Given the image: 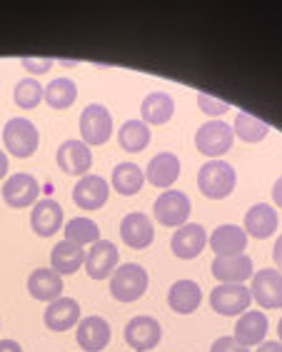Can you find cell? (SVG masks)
Instances as JSON below:
<instances>
[{"mask_svg": "<svg viewBox=\"0 0 282 352\" xmlns=\"http://www.w3.org/2000/svg\"><path fill=\"white\" fill-rule=\"evenodd\" d=\"M148 270L138 263H125L110 275V295L118 302H135L148 290Z\"/></svg>", "mask_w": 282, "mask_h": 352, "instance_id": "1", "label": "cell"}, {"mask_svg": "<svg viewBox=\"0 0 282 352\" xmlns=\"http://www.w3.org/2000/svg\"><path fill=\"white\" fill-rule=\"evenodd\" d=\"M237 185L235 168L225 160H208L197 173V188L210 200H222L228 197Z\"/></svg>", "mask_w": 282, "mask_h": 352, "instance_id": "2", "label": "cell"}, {"mask_svg": "<svg viewBox=\"0 0 282 352\" xmlns=\"http://www.w3.org/2000/svg\"><path fill=\"white\" fill-rule=\"evenodd\" d=\"M3 145L10 155L25 160V157L35 155V150L41 145V130L28 118H10L3 128Z\"/></svg>", "mask_w": 282, "mask_h": 352, "instance_id": "3", "label": "cell"}, {"mask_svg": "<svg viewBox=\"0 0 282 352\" xmlns=\"http://www.w3.org/2000/svg\"><path fill=\"white\" fill-rule=\"evenodd\" d=\"M235 142V133L232 125L222 120H210L205 125H200L195 133V148L200 150L202 155L220 160V155H225Z\"/></svg>", "mask_w": 282, "mask_h": 352, "instance_id": "4", "label": "cell"}, {"mask_svg": "<svg viewBox=\"0 0 282 352\" xmlns=\"http://www.w3.org/2000/svg\"><path fill=\"white\" fill-rule=\"evenodd\" d=\"M113 135V116L100 102L87 105L80 113V138L87 148L93 145H105Z\"/></svg>", "mask_w": 282, "mask_h": 352, "instance_id": "5", "label": "cell"}, {"mask_svg": "<svg viewBox=\"0 0 282 352\" xmlns=\"http://www.w3.org/2000/svg\"><path fill=\"white\" fill-rule=\"evenodd\" d=\"M190 212H193L190 197L180 190H165L153 205V215L162 228H180L188 223Z\"/></svg>", "mask_w": 282, "mask_h": 352, "instance_id": "6", "label": "cell"}, {"mask_svg": "<svg viewBox=\"0 0 282 352\" xmlns=\"http://www.w3.org/2000/svg\"><path fill=\"white\" fill-rule=\"evenodd\" d=\"M250 302H252V295L245 285H217L215 290L210 292L213 310L225 318H240L242 312L250 310Z\"/></svg>", "mask_w": 282, "mask_h": 352, "instance_id": "7", "label": "cell"}, {"mask_svg": "<svg viewBox=\"0 0 282 352\" xmlns=\"http://www.w3.org/2000/svg\"><path fill=\"white\" fill-rule=\"evenodd\" d=\"M250 295L262 310H280L282 307V272L280 270H265L252 275Z\"/></svg>", "mask_w": 282, "mask_h": 352, "instance_id": "8", "label": "cell"}, {"mask_svg": "<svg viewBox=\"0 0 282 352\" xmlns=\"http://www.w3.org/2000/svg\"><path fill=\"white\" fill-rule=\"evenodd\" d=\"M38 195H41V183L30 173H13L3 183V200H6V205L15 208V210L35 205L38 203Z\"/></svg>", "mask_w": 282, "mask_h": 352, "instance_id": "9", "label": "cell"}, {"mask_svg": "<svg viewBox=\"0 0 282 352\" xmlns=\"http://www.w3.org/2000/svg\"><path fill=\"white\" fill-rule=\"evenodd\" d=\"M162 340V327L160 322L150 315H138L125 325V342L133 347L135 352H150L160 345Z\"/></svg>", "mask_w": 282, "mask_h": 352, "instance_id": "10", "label": "cell"}, {"mask_svg": "<svg viewBox=\"0 0 282 352\" xmlns=\"http://www.w3.org/2000/svg\"><path fill=\"white\" fill-rule=\"evenodd\" d=\"M110 197V185L105 177L87 173L83 175L73 188V203L80 210H100L102 205L108 203Z\"/></svg>", "mask_w": 282, "mask_h": 352, "instance_id": "11", "label": "cell"}, {"mask_svg": "<svg viewBox=\"0 0 282 352\" xmlns=\"http://www.w3.org/2000/svg\"><path fill=\"white\" fill-rule=\"evenodd\" d=\"M118 260H120V252L115 243L100 237L95 245H90V250H85V272L93 280H108L118 267Z\"/></svg>", "mask_w": 282, "mask_h": 352, "instance_id": "12", "label": "cell"}, {"mask_svg": "<svg viewBox=\"0 0 282 352\" xmlns=\"http://www.w3.org/2000/svg\"><path fill=\"white\" fill-rule=\"evenodd\" d=\"M110 325L100 315H87L75 325V342L85 352H100L110 342Z\"/></svg>", "mask_w": 282, "mask_h": 352, "instance_id": "13", "label": "cell"}, {"mask_svg": "<svg viewBox=\"0 0 282 352\" xmlns=\"http://www.w3.org/2000/svg\"><path fill=\"white\" fill-rule=\"evenodd\" d=\"M205 245H208V232L197 223L180 225V228L173 232V240H170V248H173L175 258H180V260L197 258V255L205 250Z\"/></svg>", "mask_w": 282, "mask_h": 352, "instance_id": "14", "label": "cell"}, {"mask_svg": "<svg viewBox=\"0 0 282 352\" xmlns=\"http://www.w3.org/2000/svg\"><path fill=\"white\" fill-rule=\"evenodd\" d=\"M55 160H58L63 173L83 177L87 175V170L93 168V150L87 148L83 140H65L55 153Z\"/></svg>", "mask_w": 282, "mask_h": 352, "instance_id": "15", "label": "cell"}, {"mask_svg": "<svg viewBox=\"0 0 282 352\" xmlns=\"http://www.w3.org/2000/svg\"><path fill=\"white\" fill-rule=\"evenodd\" d=\"M120 237L133 250H145L155 240L153 220L145 212H128L120 223Z\"/></svg>", "mask_w": 282, "mask_h": 352, "instance_id": "16", "label": "cell"}, {"mask_svg": "<svg viewBox=\"0 0 282 352\" xmlns=\"http://www.w3.org/2000/svg\"><path fill=\"white\" fill-rule=\"evenodd\" d=\"M208 245L215 252V258H235L248 248V232L240 225H220L208 237Z\"/></svg>", "mask_w": 282, "mask_h": 352, "instance_id": "17", "label": "cell"}, {"mask_svg": "<svg viewBox=\"0 0 282 352\" xmlns=\"http://www.w3.org/2000/svg\"><path fill=\"white\" fill-rule=\"evenodd\" d=\"M63 208L61 203H55L53 197H43L33 205V212H30V228H33L35 235L41 237H53L55 232L63 228Z\"/></svg>", "mask_w": 282, "mask_h": 352, "instance_id": "18", "label": "cell"}, {"mask_svg": "<svg viewBox=\"0 0 282 352\" xmlns=\"http://www.w3.org/2000/svg\"><path fill=\"white\" fill-rule=\"evenodd\" d=\"M210 270H213L220 285H242L245 280H252V275H255L252 260L245 252L235 255V258H215Z\"/></svg>", "mask_w": 282, "mask_h": 352, "instance_id": "19", "label": "cell"}, {"mask_svg": "<svg viewBox=\"0 0 282 352\" xmlns=\"http://www.w3.org/2000/svg\"><path fill=\"white\" fill-rule=\"evenodd\" d=\"M268 315L262 310H248L242 312L240 318H237V325H235V335L232 338L240 342L242 347H257L265 342V335H268Z\"/></svg>", "mask_w": 282, "mask_h": 352, "instance_id": "20", "label": "cell"}, {"mask_svg": "<svg viewBox=\"0 0 282 352\" xmlns=\"http://www.w3.org/2000/svg\"><path fill=\"white\" fill-rule=\"evenodd\" d=\"M180 177V157L175 153H158L145 168V180L160 190H170Z\"/></svg>", "mask_w": 282, "mask_h": 352, "instance_id": "21", "label": "cell"}, {"mask_svg": "<svg viewBox=\"0 0 282 352\" xmlns=\"http://www.w3.org/2000/svg\"><path fill=\"white\" fill-rule=\"evenodd\" d=\"M28 292L33 300H41V302L50 305L53 300L63 298V278L53 267H38L28 278Z\"/></svg>", "mask_w": 282, "mask_h": 352, "instance_id": "22", "label": "cell"}, {"mask_svg": "<svg viewBox=\"0 0 282 352\" xmlns=\"http://www.w3.org/2000/svg\"><path fill=\"white\" fill-rule=\"evenodd\" d=\"M43 320H45L47 330L65 332L80 322V305H78V300H73V298H58L45 307Z\"/></svg>", "mask_w": 282, "mask_h": 352, "instance_id": "23", "label": "cell"}, {"mask_svg": "<svg viewBox=\"0 0 282 352\" xmlns=\"http://www.w3.org/2000/svg\"><path fill=\"white\" fill-rule=\"evenodd\" d=\"M277 210L268 203H257L252 205L248 212H245V228L242 230L248 235L257 237V240H268V237L275 235L277 230Z\"/></svg>", "mask_w": 282, "mask_h": 352, "instance_id": "24", "label": "cell"}, {"mask_svg": "<svg viewBox=\"0 0 282 352\" xmlns=\"http://www.w3.org/2000/svg\"><path fill=\"white\" fill-rule=\"evenodd\" d=\"M202 302V290L195 280H177L168 292V305L177 315H193Z\"/></svg>", "mask_w": 282, "mask_h": 352, "instance_id": "25", "label": "cell"}, {"mask_svg": "<svg viewBox=\"0 0 282 352\" xmlns=\"http://www.w3.org/2000/svg\"><path fill=\"white\" fill-rule=\"evenodd\" d=\"M85 265V248L75 243H67V240H61L50 250V267H53L58 275H73Z\"/></svg>", "mask_w": 282, "mask_h": 352, "instance_id": "26", "label": "cell"}, {"mask_svg": "<svg viewBox=\"0 0 282 352\" xmlns=\"http://www.w3.org/2000/svg\"><path fill=\"white\" fill-rule=\"evenodd\" d=\"M175 116V100L170 93H150L142 98L140 118L145 125H162Z\"/></svg>", "mask_w": 282, "mask_h": 352, "instance_id": "27", "label": "cell"}, {"mask_svg": "<svg viewBox=\"0 0 282 352\" xmlns=\"http://www.w3.org/2000/svg\"><path fill=\"white\" fill-rule=\"evenodd\" d=\"M145 185V170H140V165L135 163H120L113 170V190L120 195L130 197L135 192H140Z\"/></svg>", "mask_w": 282, "mask_h": 352, "instance_id": "28", "label": "cell"}, {"mask_svg": "<svg viewBox=\"0 0 282 352\" xmlns=\"http://www.w3.org/2000/svg\"><path fill=\"white\" fill-rule=\"evenodd\" d=\"M118 142L125 153H140L150 145V125L142 120H125L118 130Z\"/></svg>", "mask_w": 282, "mask_h": 352, "instance_id": "29", "label": "cell"}, {"mask_svg": "<svg viewBox=\"0 0 282 352\" xmlns=\"http://www.w3.org/2000/svg\"><path fill=\"white\" fill-rule=\"evenodd\" d=\"M78 98V85H75L70 78H55L45 85V93H43V100L50 105L53 110H65L70 108Z\"/></svg>", "mask_w": 282, "mask_h": 352, "instance_id": "30", "label": "cell"}, {"mask_svg": "<svg viewBox=\"0 0 282 352\" xmlns=\"http://www.w3.org/2000/svg\"><path fill=\"white\" fill-rule=\"evenodd\" d=\"M65 240L67 243H75L85 248V245H95L100 240V228L95 220L90 217H73V220H67L65 223Z\"/></svg>", "mask_w": 282, "mask_h": 352, "instance_id": "31", "label": "cell"}, {"mask_svg": "<svg viewBox=\"0 0 282 352\" xmlns=\"http://www.w3.org/2000/svg\"><path fill=\"white\" fill-rule=\"evenodd\" d=\"M232 133H235L242 142H260V140H265V138H268L270 125H268V122L257 120V118L250 116V113H237Z\"/></svg>", "mask_w": 282, "mask_h": 352, "instance_id": "32", "label": "cell"}, {"mask_svg": "<svg viewBox=\"0 0 282 352\" xmlns=\"http://www.w3.org/2000/svg\"><path fill=\"white\" fill-rule=\"evenodd\" d=\"M43 93H45V88H43L41 82L35 80V78H25V80H21L18 85H15L13 100L21 110H33L41 105Z\"/></svg>", "mask_w": 282, "mask_h": 352, "instance_id": "33", "label": "cell"}, {"mask_svg": "<svg viewBox=\"0 0 282 352\" xmlns=\"http://www.w3.org/2000/svg\"><path fill=\"white\" fill-rule=\"evenodd\" d=\"M197 105H200L202 113H208V116H213V118L222 116V113H228V110H230L228 102L215 100V98H213V95H208V93L197 95Z\"/></svg>", "mask_w": 282, "mask_h": 352, "instance_id": "34", "label": "cell"}, {"mask_svg": "<svg viewBox=\"0 0 282 352\" xmlns=\"http://www.w3.org/2000/svg\"><path fill=\"white\" fill-rule=\"evenodd\" d=\"M23 68L33 75H43L53 68V58H23Z\"/></svg>", "mask_w": 282, "mask_h": 352, "instance_id": "35", "label": "cell"}, {"mask_svg": "<svg viewBox=\"0 0 282 352\" xmlns=\"http://www.w3.org/2000/svg\"><path fill=\"white\" fill-rule=\"evenodd\" d=\"M210 352H250L248 347H242L232 335H225V338H217L210 347Z\"/></svg>", "mask_w": 282, "mask_h": 352, "instance_id": "36", "label": "cell"}, {"mask_svg": "<svg viewBox=\"0 0 282 352\" xmlns=\"http://www.w3.org/2000/svg\"><path fill=\"white\" fill-rule=\"evenodd\" d=\"M272 260H275L277 270L282 272V235L275 240V248H272Z\"/></svg>", "mask_w": 282, "mask_h": 352, "instance_id": "37", "label": "cell"}, {"mask_svg": "<svg viewBox=\"0 0 282 352\" xmlns=\"http://www.w3.org/2000/svg\"><path fill=\"white\" fill-rule=\"evenodd\" d=\"M0 352H23V347L15 340H0Z\"/></svg>", "mask_w": 282, "mask_h": 352, "instance_id": "38", "label": "cell"}, {"mask_svg": "<svg viewBox=\"0 0 282 352\" xmlns=\"http://www.w3.org/2000/svg\"><path fill=\"white\" fill-rule=\"evenodd\" d=\"M272 200H275V205L282 210V175L277 177L275 188H272Z\"/></svg>", "mask_w": 282, "mask_h": 352, "instance_id": "39", "label": "cell"}, {"mask_svg": "<svg viewBox=\"0 0 282 352\" xmlns=\"http://www.w3.org/2000/svg\"><path fill=\"white\" fill-rule=\"evenodd\" d=\"M257 352H282V342H262L257 345Z\"/></svg>", "mask_w": 282, "mask_h": 352, "instance_id": "40", "label": "cell"}, {"mask_svg": "<svg viewBox=\"0 0 282 352\" xmlns=\"http://www.w3.org/2000/svg\"><path fill=\"white\" fill-rule=\"evenodd\" d=\"M8 170H10V163H8V155L6 150H0V180L8 175Z\"/></svg>", "mask_w": 282, "mask_h": 352, "instance_id": "41", "label": "cell"}, {"mask_svg": "<svg viewBox=\"0 0 282 352\" xmlns=\"http://www.w3.org/2000/svg\"><path fill=\"white\" fill-rule=\"evenodd\" d=\"M277 338H280L277 342H282V318H280V322H277Z\"/></svg>", "mask_w": 282, "mask_h": 352, "instance_id": "42", "label": "cell"}]
</instances>
